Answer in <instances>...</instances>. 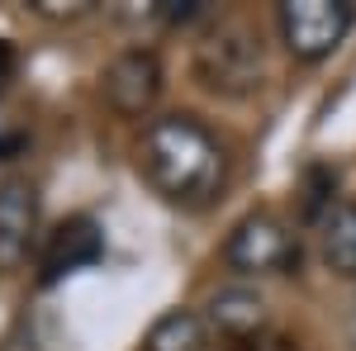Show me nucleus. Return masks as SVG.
<instances>
[{
    "instance_id": "nucleus-1",
    "label": "nucleus",
    "mask_w": 356,
    "mask_h": 351,
    "mask_svg": "<svg viewBox=\"0 0 356 351\" xmlns=\"http://www.w3.org/2000/svg\"><path fill=\"white\" fill-rule=\"evenodd\" d=\"M138 166H143L147 186L162 199L181 204V209L209 204L228 181L223 142L195 114H157V119H147L143 142H138Z\"/></svg>"
},
{
    "instance_id": "nucleus-2",
    "label": "nucleus",
    "mask_w": 356,
    "mask_h": 351,
    "mask_svg": "<svg viewBox=\"0 0 356 351\" xmlns=\"http://www.w3.org/2000/svg\"><path fill=\"white\" fill-rule=\"evenodd\" d=\"M275 24H280V43L290 48V57L323 62L352 33L356 5L352 0H285L275 10Z\"/></svg>"
},
{
    "instance_id": "nucleus-3",
    "label": "nucleus",
    "mask_w": 356,
    "mask_h": 351,
    "mask_svg": "<svg viewBox=\"0 0 356 351\" xmlns=\"http://www.w3.org/2000/svg\"><path fill=\"white\" fill-rule=\"evenodd\" d=\"M223 261L243 275H290L300 266V233L275 214H247L233 223L228 243H223Z\"/></svg>"
},
{
    "instance_id": "nucleus-4",
    "label": "nucleus",
    "mask_w": 356,
    "mask_h": 351,
    "mask_svg": "<svg viewBox=\"0 0 356 351\" xmlns=\"http://www.w3.org/2000/svg\"><path fill=\"white\" fill-rule=\"evenodd\" d=\"M195 72L219 95H247L252 85H261V38L243 24L214 28L195 53Z\"/></svg>"
},
{
    "instance_id": "nucleus-5",
    "label": "nucleus",
    "mask_w": 356,
    "mask_h": 351,
    "mask_svg": "<svg viewBox=\"0 0 356 351\" xmlns=\"http://www.w3.org/2000/svg\"><path fill=\"white\" fill-rule=\"evenodd\" d=\"M100 256H105V233H100V223L90 214L62 218L53 233H48L43 252H38V285H57V280H67V275H76V270H90Z\"/></svg>"
},
{
    "instance_id": "nucleus-6",
    "label": "nucleus",
    "mask_w": 356,
    "mask_h": 351,
    "mask_svg": "<svg viewBox=\"0 0 356 351\" xmlns=\"http://www.w3.org/2000/svg\"><path fill=\"white\" fill-rule=\"evenodd\" d=\"M100 85H105V100H110L119 114L138 119V114H147L152 100L162 95V62H157L152 48H124V53L105 67Z\"/></svg>"
},
{
    "instance_id": "nucleus-7",
    "label": "nucleus",
    "mask_w": 356,
    "mask_h": 351,
    "mask_svg": "<svg viewBox=\"0 0 356 351\" xmlns=\"http://www.w3.org/2000/svg\"><path fill=\"white\" fill-rule=\"evenodd\" d=\"M38 233V190L29 181H0V275L29 256Z\"/></svg>"
},
{
    "instance_id": "nucleus-8",
    "label": "nucleus",
    "mask_w": 356,
    "mask_h": 351,
    "mask_svg": "<svg viewBox=\"0 0 356 351\" xmlns=\"http://www.w3.org/2000/svg\"><path fill=\"white\" fill-rule=\"evenodd\" d=\"M209 323L219 327V332H228L233 342H243V337L266 332V304L247 285H228V290H219V295L209 299Z\"/></svg>"
},
{
    "instance_id": "nucleus-9",
    "label": "nucleus",
    "mask_w": 356,
    "mask_h": 351,
    "mask_svg": "<svg viewBox=\"0 0 356 351\" xmlns=\"http://www.w3.org/2000/svg\"><path fill=\"white\" fill-rule=\"evenodd\" d=\"M323 266L342 280H356V204H332V214L318 223Z\"/></svg>"
},
{
    "instance_id": "nucleus-10",
    "label": "nucleus",
    "mask_w": 356,
    "mask_h": 351,
    "mask_svg": "<svg viewBox=\"0 0 356 351\" xmlns=\"http://www.w3.org/2000/svg\"><path fill=\"white\" fill-rule=\"evenodd\" d=\"M204 347H209V327L191 309L162 313L157 323L147 327V337H143V351H204Z\"/></svg>"
},
{
    "instance_id": "nucleus-11",
    "label": "nucleus",
    "mask_w": 356,
    "mask_h": 351,
    "mask_svg": "<svg viewBox=\"0 0 356 351\" xmlns=\"http://www.w3.org/2000/svg\"><path fill=\"white\" fill-rule=\"evenodd\" d=\"M33 15H43V19H81V15H90V0H33Z\"/></svg>"
},
{
    "instance_id": "nucleus-12",
    "label": "nucleus",
    "mask_w": 356,
    "mask_h": 351,
    "mask_svg": "<svg viewBox=\"0 0 356 351\" xmlns=\"http://www.w3.org/2000/svg\"><path fill=\"white\" fill-rule=\"evenodd\" d=\"M233 351H300L290 337H280V332H257V337H243Z\"/></svg>"
},
{
    "instance_id": "nucleus-13",
    "label": "nucleus",
    "mask_w": 356,
    "mask_h": 351,
    "mask_svg": "<svg viewBox=\"0 0 356 351\" xmlns=\"http://www.w3.org/2000/svg\"><path fill=\"white\" fill-rule=\"evenodd\" d=\"M347 337H352V351H356V309H352V323H347Z\"/></svg>"
}]
</instances>
